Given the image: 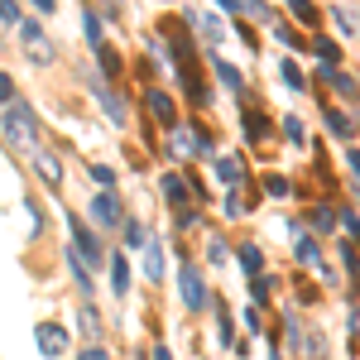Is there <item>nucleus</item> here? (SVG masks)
Instances as JSON below:
<instances>
[{
    "instance_id": "1",
    "label": "nucleus",
    "mask_w": 360,
    "mask_h": 360,
    "mask_svg": "<svg viewBox=\"0 0 360 360\" xmlns=\"http://www.w3.org/2000/svg\"><path fill=\"white\" fill-rule=\"evenodd\" d=\"M0 130H5V139H10L15 149H34V139H39V120H34L29 106L5 101V111H0Z\"/></svg>"
},
{
    "instance_id": "2",
    "label": "nucleus",
    "mask_w": 360,
    "mask_h": 360,
    "mask_svg": "<svg viewBox=\"0 0 360 360\" xmlns=\"http://www.w3.org/2000/svg\"><path fill=\"white\" fill-rule=\"evenodd\" d=\"M20 39H25V49H29V58H34V63H49V58H53V44L44 39V29L34 25V20H25V25H20Z\"/></svg>"
},
{
    "instance_id": "3",
    "label": "nucleus",
    "mask_w": 360,
    "mask_h": 360,
    "mask_svg": "<svg viewBox=\"0 0 360 360\" xmlns=\"http://www.w3.org/2000/svg\"><path fill=\"white\" fill-rule=\"evenodd\" d=\"M178 283H183V303L188 307H207V283H202V269L197 264H188Z\"/></svg>"
},
{
    "instance_id": "4",
    "label": "nucleus",
    "mask_w": 360,
    "mask_h": 360,
    "mask_svg": "<svg viewBox=\"0 0 360 360\" xmlns=\"http://www.w3.org/2000/svg\"><path fill=\"white\" fill-rule=\"evenodd\" d=\"M72 250L86 255V269H91V264H101V245H96V236L86 231V221H72Z\"/></svg>"
},
{
    "instance_id": "5",
    "label": "nucleus",
    "mask_w": 360,
    "mask_h": 360,
    "mask_svg": "<svg viewBox=\"0 0 360 360\" xmlns=\"http://www.w3.org/2000/svg\"><path fill=\"white\" fill-rule=\"evenodd\" d=\"M91 217H96L101 226H120L125 221V212H120V202H115L111 193H101L96 202H91Z\"/></svg>"
},
{
    "instance_id": "6",
    "label": "nucleus",
    "mask_w": 360,
    "mask_h": 360,
    "mask_svg": "<svg viewBox=\"0 0 360 360\" xmlns=\"http://www.w3.org/2000/svg\"><path fill=\"white\" fill-rule=\"evenodd\" d=\"M149 111H154V120H164V125H173V101H168L164 91H149Z\"/></svg>"
},
{
    "instance_id": "7",
    "label": "nucleus",
    "mask_w": 360,
    "mask_h": 360,
    "mask_svg": "<svg viewBox=\"0 0 360 360\" xmlns=\"http://www.w3.org/2000/svg\"><path fill=\"white\" fill-rule=\"evenodd\" d=\"M39 351H44V356H63V332H58V327H44V332H39Z\"/></svg>"
},
{
    "instance_id": "8",
    "label": "nucleus",
    "mask_w": 360,
    "mask_h": 360,
    "mask_svg": "<svg viewBox=\"0 0 360 360\" xmlns=\"http://www.w3.org/2000/svg\"><path fill=\"white\" fill-rule=\"evenodd\" d=\"M111 283H115V293H125V288H130V264H125V255H115V269H111Z\"/></svg>"
},
{
    "instance_id": "9",
    "label": "nucleus",
    "mask_w": 360,
    "mask_h": 360,
    "mask_svg": "<svg viewBox=\"0 0 360 360\" xmlns=\"http://www.w3.org/2000/svg\"><path fill=\"white\" fill-rule=\"evenodd\" d=\"M96 58H101V72H106V77H120V58H115V49H106V44H101V49H96Z\"/></svg>"
},
{
    "instance_id": "10",
    "label": "nucleus",
    "mask_w": 360,
    "mask_h": 360,
    "mask_svg": "<svg viewBox=\"0 0 360 360\" xmlns=\"http://www.w3.org/2000/svg\"><path fill=\"white\" fill-rule=\"evenodd\" d=\"M173 139H178V144H173L178 154H193V149H197V135H193V130H178Z\"/></svg>"
},
{
    "instance_id": "11",
    "label": "nucleus",
    "mask_w": 360,
    "mask_h": 360,
    "mask_svg": "<svg viewBox=\"0 0 360 360\" xmlns=\"http://www.w3.org/2000/svg\"><path fill=\"white\" fill-rule=\"evenodd\" d=\"M39 173H44L49 183H58V178H63V173H58V159H49V154H39Z\"/></svg>"
},
{
    "instance_id": "12",
    "label": "nucleus",
    "mask_w": 360,
    "mask_h": 360,
    "mask_svg": "<svg viewBox=\"0 0 360 360\" xmlns=\"http://www.w3.org/2000/svg\"><path fill=\"white\" fill-rule=\"evenodd\" d=\"M0 20H5V25H20V5H15V0H0Z\"/></svg>"
},
{
    "instance_id": "13",
    "label": "nucleus",
    "mask_w": 360,
    "mask_h": 360,
    "mask_svg": "<svg viewBox=\"0 0 360 360\" xmlns=\"http://www.w3.org/2000/svg\"><path fill=\"white\" fill-rule=\"evenodd\" d=\"M82 29H86V39H91V44L101 49V25H96V15H86V20H82Z\"/></svg>"
},
{
    "instance_id": "14",
    "label": "nucleus",
    "mask_w": 360,
    "mask_h": 360,
    "mask_svg": "<svg viewBox=\"0 0 360 360\" xmlns=\"http://www.w3.org/2000/svg\"><path fill=\"white\" fill-rule=\"evenodd\" d=\"M240 259H245V269H250V274H259V250H255V245L240 250Z\"/></svg>"
},
{
    "instance_id": "15",
    "label": "nucleus",
    "mask_w": 360,
    "mask_h": 360,
    "mask_svg": "<svg viewBox=\"0 0 360 360\" xmlns=\"http://www.w3.org/2000/svg\"><path fill=\"white\" fill-rule=\"evenodd\" d=\"M217 68H221V82H226V86H236V91H240V72H236V68H226V63H217Z\"/></svg>"
},
{
    "instance_id": "16",
    "label": "nucleus",
    "mask_w": 360,
    "mask_h": 360,
    "mask_svg": "<svg viewBox=\"0 0 360 360\" xmlns=\"http://www.w3.org/2000/svg\"><path fill=\"white\" fill-rule=\"evenodd\" d=\"M221 178H226V183H236V178H240V164H236V159H221Z\"/></svg>"
},
{
    "instance_id": "17",
    "label": "nucleus",
    "mask_w": 360,
    "mask_h": 360,
    "mask_svg": "<svg viewBox=\"0 0 360 360\" xmlns=\"http://www.w3.org/2000/svg\"><path fill=\"white\" fill-rule=\"evenodd\" d=\"M312 226H317V231H327V226H332V212H327V207H317V212H312Z\"/></svg>"
},
{
    "instance_id": "18",
    "label": "nucleus",
    "mask_w": 360,
    "mask_h": 360,
    "mask_svg": "<svg viewBox=\"0 0 360 360\" xmlns=\"http://www.w3.org/2000/svg\"><path fill=\"white\" fill-rule=\"evenodd\" d=\"M288 5H293V10H298V15H303L307 25H312V20H317V10H312V5H307V0H288Z\"/></svg>"
},
{
    "instance_id": "19",
    "label": "nucleus",
    "mask_w": 360,
    "mask_h": 360,
    "mask_svg": "<svg viewBox=\"0 0 360 360\" xmlns=\"http://www.w3.org/2000/svg\"><path fill=\"white\" fill-rule=\"evenodd\" d=\"M164 183H168V197H173V202H183V197H188V193H183V178H164Z\"/></svg>"
},
{
    "instance_id": "20",
    "label": "nucleus",
    "mask_w": 360,
    "mask_h": 360,
    "mask_svg": "<svg viewBox=\"0 0 360 360\" xmlns=\"http://www.w3.org/2000/svg\"><path fill=\"white\" fill-rule=\"evenodd\" d=\"M317 53H322L327 63H332V58H336V44H332V39H317Z\"/></svg>"
},
{
    "instance_id": "21",
    "label": "nucleus",
    "mask_w": 360,
    "mask_h": 360,
    "mask_svg": "<svg viewBox=\"0 0 360 360\" xmlns=\"http://www.w3.org/2000/svg\"><path fill=\"white\" fill-rule=\"evenodd\" d=\"M0 101H15V86H10V77L0 72Z\"/></svg>"
},
{
    "instance_id": "22",
    "label": "nucleus",
    "mask_w": 360,
    "mask_h": 360,
    "mask_svg": "<svg viewBox=\"0 0 360 360\" xmlns=\"http://www.w3.org/2000/svg\"><path fill=\"white\" fill-rule=\"evenodd\" d=\"M82 360H111V356H106L101 346H86V351H82Z\"/></svg>"
},
{
    "instance_id": "23",
    "label": "nucleus",
    "mask_w": 360,
    "mask_h": 360,
    "mask_svg": "<svg viewBox=\"0 0 360 360\" xmlns=\"http://www.w3.org/2000/svg\"><path fill=\"white\" fill-rule=\"evenodd\" d=\"M351 168H356V173H360V154H356V149H351Z\"/></svg>"
},
{
    "instance_id": "24",
    "label": "nucleus",
    "mask_w": 360,
    "mask_h": 360,
    "mask_svg": "<svg viewBox=\"0 0 360 360\" xmlns=\"http://www.w3.org/2000/svg\"><path fill=\"white\" fill-rule=\"evenodd\" d=\"M154 360H173V356H168V351H164V346H159V351H154Z\"/></svg>"
},
{
    "instance_id": "25",
    "label": "nucleus",
    "mask_w": 360,
    "mask_h": 360,
    "mask_svg": "<svg viewBox=\"0 0 360 360\" xmlns=\"http://www.w3.org/2000/svg\"><path fill=\"white\" fill-rule=\"evenodd\" d=\"M34 5H39V10H53V0H34Z\"/></svg>"
}]
</instances>
